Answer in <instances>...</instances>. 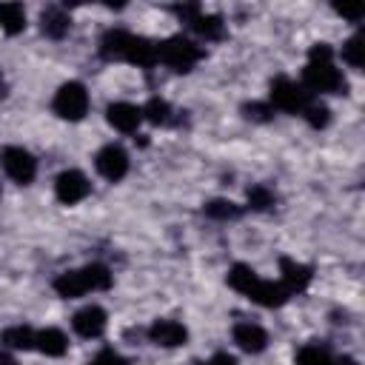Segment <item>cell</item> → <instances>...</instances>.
<instances>
[{"label": "cell", "mask_w": 365, "mask_h": 365, "mask_svg": "<svg viewBox=\"0 0 365 365\" xmlns=\"http://www.w3.org/2000/svg\"><path fill=\"white\" fill-rule=\"evenodd\" d=\"M0 86H3V74H0Z\"/></svg>", "instance_id": "cell-31"}, {"label": "cell", "mask_w": 365, "mask_h": 365, "mask_svg": "<svg viewBox=\"0 0 365 365\" xmlns=\"http://www.w3.org/2000/svg\"><path fill=\"white\" fill-rule=\"evenodd\" d=\"M34 348L46 356H63L68 348V336L60 328H43L34 334Z\"/></svg>", "instance_id": "cell-17"}, {"label": "cell", "mask_w": 365, "mask_h": 365, "mask_svg": "<svg viewBox=\"0 0 365 365\" xmlns=\"http://www.w3.org/2000/svg\"><path fill=\"white\" fill-rule=\"evenodd\" d=\"M71 328L83 339H97L106 331V311L100 305H86L71 317Z\"/></svg>", "instance_id": "cell-11"}, {"label": "cell", "mask_w": 365, "mask_h": 365, "mask_svg": "<svg viewBox=\"0 0 365 365\" xmlns=\"http://www.w3.org/2000/svg\"><path fill=\"white\" fill-rule=\"evenodd\" d=\"M94 168H97V174L106 177L108 182L123 180V177L128 174V154H125V148L117 145V143L103 145V148L97 151V157H94Z\"/></svg>", "instance_id": "cell-9"}, {"label": "cell", "mask_w": 365, "mask_h": 365, "mask_svg": "<svg viewBox=\"0 0 365 365\" xmlns=\"http://www.w3.org/2000/svg\"><path fill=\"white\" fill-rule=\"evenodd\" d=\"M234 342L245 351V354H262L268 348V334L265 328H259L257 322H237L234 325Z\"/></svg>", "instance_id": "cell-14"}, {"label": "cell", "mask_w": 365, "mask_h": 365, "mask_svg": "<svg viewBox=\"0 0 365 365\" xmlns=\"http://www.w3.org/2000/svg\"><path fill=\"white\" fill-rule=\"evenodd\" d=\"M342 60H345L351 68H362V37H359V34H351V37L342 43Z\"/></svg>", "instance_id": "cell-25"}, {"label": "cell", "mask_w": 365, "mask_h": 365, "mask_svg": "<svg viewBox=\"0 0 365 365\" xmlns=\"http://www.w3.org/2000/svg\"><path fill=\"white\" fill-rule=\"evenodd\" d=\"M54 194H57V200L63 205H74V202H80V200H86L91 194V182H88V177L83 171L68 168L54 180Z\"/></svg>", "instance_id": "cell-10"}, {"label": "cell", "mask_w": 365, "mask_h": 365, "mask_svg": "<svg viewBox=\"0 0 365 365\" xmlns=\"http://www.w3.org/2000/svg\"><path fill=\"white\" fill-rule=\"evenodd\" d=\"M40 29H43L46 37L63 40V37L68 34V29H71V17H68V11L60 9V6H48V9L40 14Z\"/></svg>", "instance_id": "cell-15"}, {"label": "cell", "mask_w": 365, "mask_h": 365, "mask_svg": "<svg viewBox=\"0 0 365 365\" xmlns=\"http://www.w3.org/2000/svg\"><path fill=\"white\" fill-rule=\"evenodd\" d=\"M88 365H128V359L125 356H120L114 348H103L100 354H94L91 356V362Z\"/></svg>", "instance_id": "cell-27"}, {"label": "cell", "mask_w": 365, "mask_h": 365, "mask_svg": "<svg viewBox=\"0 0 365 365\" xmlns=\"http://www.w3.org/2000/svg\"><path fill=\"white\" fill-rule=\"evenodd\" d=\"M228 285H231L234 291H240L242 297H248L251 302L262 305V308H279V305H285L288 297H291L282 282L262 279L254 268H248V265H242V262H237V265L231 268Z\"/></svg>", "instance_id": "cell-3"}, {"label": "cell", "mask_w": 365, "mask_h": 365, "mask_svg": "<svg viewBox=\"0 0 365 365\" xmlns=\"http://www.w3.org/2000/svg\"><path fill=\"white\" fill-rule=\"evenodd\" d=\"M302 117L308 120V125H314V128H325V125H328V120H331V111H328V106H325V103L311 100V103L305 106Z\"/></svg>", "instance_id": "cell-24"}, {"label": "cell", "mask_w": 365, "mask_h": 365, "mask_svg": "<svg viewBox=\"0 0 365 365\" xmlns=\"http://www.w3.org/2000/svg\"><path fill=\"white\" fill-rule=\"evenodd\" d=\"M0 197H3V188H0Z\"/></svg>", "instance_id": "cell-32"}, {"label": "cell", "mask_w": 365, "mask_h": 365, "mask_svg": "<svg viewBox=\"0 0 365 365\" xmlns=\"http://www.w3.org/2000/svg\"><path fill=\"white\" fill-rule=\"evenodd\" d=\"M0 29L6 34H20L26 29V9L20 3H0Z\"/></svg>", "instance_id": "cell-19"}, {"label": "cell", "mask_w": 365, "mask_h": 365, "mask_svg": "<svg viewBox=\"0 0 365 365\" xmlns=\"http://www.w3.org/2000/svg\"><path fill=\"white\" fill-rule=\"evenodd\" d=\"M106 120H108L111 128H117L123 134H134L137 125L143 123V111L137 106H131V103H111L106 108Z\"/></svg>", "instance_id": "cell-13"}, {"label": "cell", "mask_w": 365, "mask_h": 365, "mask_svg": "<svg viewBox=\"0 0 365 365\" xmlns=\"http://www.w3.org/2000/svg\"><path fill=\"white\" fill-rule=\"evenodd\" d=\"M200 60H202V48L182 34L157 43V63L168 66L171 71H191Z\"/></svg>", "instance_id": "cell-5"}, {"label": "cell", "mask_w": 365, "mask_h": 365, "mask_svg": "<svg viewBox=\"0 0 365 365\" xmlns=\"http://www.w3.org/2000/svg\"><path fill=\"white\" fill-rule=\"evenodd\" d=\"M274 202H277V197L268 185H251L248 188V208L251 211H268V208H274Z\"/></svg>", "instance_id": "cell-22"}, {"label": "cell", "mask_w": 365, "mask_h": 365, "mask_svg": "<svg viewBox=\"0 0 365 365\" xmlns=\"http://www.w3.org/2000/svg\"><path fill=\"white\" fill-rule=\"evenodd\" d=\"M0 365H17V359L9 351H0Z\"/></svg>", "instance_id": "cell-29"}, {"label": "cell", "mask_w": 365, "mask_h": 365, "mask_svg": "<svg viewBox=\"0 0 365 365\" xmlns=\"http://www.w3.org/2000/svg\"><path fill=\"white\" fill-rule=\"evenodd\" d=\"M0 163H3V171L20 185H29L37 174V160L23 145H6L0 154Z\"/></svg>", "instance_id": "cell-8"}, {"label": "cell", "mask_w": 365, "mask_h": 365, "mask_svg": "<svg viewBox=\"0 0 365 365\" xmlns=\"http://www.w3.org/2000/svg\"><path fill=\"white\" fill-rule=\"evenodd\" d=\"M148 339L160 348H177V345H185L188 339V331L182 322L177 319H157L151 328H148Z\"/></svg>", "instance_id": "cell-12"}, {"label": "cell", "mask_w": 365, "mask_h": 365, "mask_svg": "<svg viewBox=\"0 0 365 365\" xmlns=\"http://www.w3.org/2000/svg\"><path fill=\"white\" fill-rule=\"evenodd\" d=\"M311 100H314V97H311L297 80H291V77H277V80L271 83V97H268V103H271L274 108H282V111H291V114H302Z\"/></svg>", "instance_id": "cell-7"}, {"label": "cell", "mask_w": 365, "mask_h": 365, "mask_svg": "<svg viewBox=\"0 0 365 365\" xmlns=\"http://www.w3.org/2000/svg\"><path fill=\"white\" fill-rule=\"evenodd\" d=\"M143 120H148V123H154V125H168L174 117V111H171V106H168V100H163V97H151L143 108Z\"/></svg>", "instance_id": "cell-20"}, {"label": "cell", "mask_w": 365, "mask_h": 365, "mask_svg": "<svg viewBox=\"0 0 365 365\" xmlns=\"http://www.w3.org/2000/svg\"><path fill=\"white\" fill-rule=\"evenodd\" d=\"M242 114H245L248 120H254V123H268L271 114H274V106H271L268 100H265V103L254 100V103H245V106H242Z\"/></svg>", "instance_id": "cell-26"}, {"label": "cell", "mask_w": 365, "mask_h": 365, "mask_svg": "<svg viewBox=\"0 0 365 365\" xmlns=\"http://www.w3.org/2000/svg\"><path fill=\"white\" fill-rule=\"evenodd\" d=\"M311 97L314 94H342L345 91V77L334 63V48L328 43H314L308 51V63L302 68V83H299Z\"/></svg>", "instance_id": "cell-1"}, {"label": "cell", "mask_w": 365, "mask_h": 365, "mask_svg": "<svg viewBox=\"0 0 365 365\" xmlns=\"http://www.w3.org/2000/svg\"><path fill=\"white\" fill-rule=\"evenodd\" d=\"M106 288H111V271L103 262H91L86 268L66 271L54 279V291L63 299H77V297H86L88 291H106Z\"/></svg>", "instance_id": "cell-4"}, {"label": "cell", "mask_w": 365, "mask_h": 365, "mask_svg": "<svg viewBox=\"0 0 365 365\" xmlns=\"http://www.w3.org/2000/svg\"><path fill=\"white\" fill-rule=\"evenodd\" d=\"M297 365H334V359L322 345H305L297 354Z\"/></svg>", "instance_id": "cell-23"}, {"label": "cell", "mask_w": 365, "mask_h": 365, "mask_svg": "<svg viewBox=\"0 0 365 365\" xmlns=\"http://www.w3.org/2000/svg\"><path fill=\"white\" fill-rule=\"evenodd\" d=\"M202 211H205L211 220H237V217L242 214V208H240L237 202H231V200H208V202L202 205Z\"/></svg>", "instance_id": "cell-21"}, {"label": "cell", "mask_w": 365, "mask_h": 365, "mask_svg": "<svg viewBox=\"0 0 365 365\" xmlns=\"http://www.w3.org/2000/svg\"><path fill=\"white\" fill-rule=\"evenodd\" d=\"M279 274H282V285H285V291L288 294H294V291H302L308 282H311V268L308 265H302V262H297V259H288V257H282L279 259Z\"/></svg>", "instance_id": "cell-16"}, {"label": "cell", "mask_w": 365, "mask_h": 365, "mask_svg": "<svg viewBox=\"0 0 365 365\" xmlns=\"http://www.w3.org/2000/svg\"><path fill=\"white\" fill-rule=\"evenodd\" d=\"M51 108H54V114L63 117V120H71V123L83 120V117L88 114V91H86V86L77 83V80L63 83V86L57 88L54 100H51Z\"/></svg>", "instance_id": "cell-6"}, {"label": "cell", "mask_w": 365, "mask_h": 365, "mask_svg": "<svg viewBox=\"0 0 365 365\" xmlns=\"http://www.w3.org/2000/svg\"><path fill=\"white\" fill-rule=\"evenodd\" d=\"M34 334L29 325H14V328H6L0 334V345L9 348V351H31L34 348Z\"/></svg>", "instance_id": "cell-18"}, {"label": "cell", "mask_w": 365, "mask_h": 365, "mask_svg": "<svg viewBox=\"0 0 365 365\" xmlns=\"http://www.w3.org/2000/svg\"><path fill=\"white\" fill-rule=\"evenodd\" d=\"M197 365H237V359L228 354H214L208 362H197Z\"/></svg>", "instance_id": "cell-28"}, {"label": "cell", "mask_w": 365, "mask_h": 365, "mask_svg": "<svg viewBox=\"0 0 365 365\" xmlns=\"http://www.w3.org/2000/svg\"><path fill=\"white\" fill-rule=\"evenodd\" d=\"M100 54L106 60H123V63H134L140 68H151L157 63V43L123 31V29H108L100 37Z\"/></svg>", "instance_id": "cell-2"}, {"label": "cell", "mask_w": 365, "mask_h": 365, "mask_svg": "<svg viewBox=\"0 0 365 365\" xmlns=\"http://www.w3.org/2000/svg\"><path fill=\"white\" fill-rule=\"evenodd\" d=\"M334 365H359V362H356L354 356H342V359H336Z\"/></svg>", "instance_id": "cell-30"}]
</instances>
